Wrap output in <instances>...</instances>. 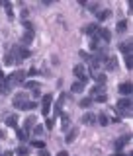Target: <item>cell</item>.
<instances>
[{
    "mask_svg": "<svg viewBox=\"0 0 133 156\" xmlns=\"http://www.w3.org/2000/svg\"><path fill=\"white\" fill-rule=\"evenodd\" d=\"M31 39H33V31H28V33H24L22 43H24V45H29V43H31Z\"/></svg>",
    "mask_w": 133,
    "mask_h": 156,
    "instance_id": "d6986e66",
    "label": "cell"
},
{
    "mask_svg": "<svg viewBox=\"0 0 133 156\" xmlns=\"http://www.w3.org/2000/svg\"><path fill=\"white\" fill-rule=\"evenodd\" d=\"M120 49H121V53H124L125 57L131 55V41H124V43L120 45Z\"/></svg>",
    "mask_w": 133,
    "mask_h": 156,
    "instance_id": "7c38bea8",
    "label": "cell"
},
{
    "mask_svg": "<svg viewBox=\"0 0 133 156\" xmlns=\"http://www.w3.org/2000/svg\"><path fill=\"white\" fill-rule=\"evenodd\" d=\"M76 135H78V129H76V127H75V129H71V131H68V133H67V136H65V140H67V143H72V140L76 139Z\"/></svg>",
    "mask_w": 133,
    "mask_h": 156,
    "instance_id": "4fadbf2b",
    "label": "cell"
},
{
    "mask_svg": "<svg viewBox=\"0 0 133 156\" xmlns=\"http://www.w3.org/2000/svg\"><path fill=\"white\" fill-rule=\"evenodd\" d=\"M96 121H98V123H100L102 127L110 125V119H108V115H104V113H100V115H98V117H96Z\"/></svg>",
    "mask_w": 133,
    "mask_h": 156,
    "instance_id": "e0dca14e",
    "label": "cell"
},
{
    "mask_svg": "<svg viewBox=\"0 0 133 156\" xmlns=\"http://www.w3.org/2000/svg\"><path fill=\"white\" fill-rule=\"evenodd\" d=\"M45 125H47V129L51 131V127H53V117H51V119H47V123H45Z\"/></svg>",
    "mask_w": 133,
    "mask_h": 156,
    "instance_id": "1f68e13d",
    "label": "cell"
},
{
    "mask_svg": "<svg viewBox=\"0 0 133 156\" xmlns=\"http://www.w3.org/2000/svg\"><path fill=\"white\" fill-rule=\"evenodd\" d=\"M16 57H14L12 55V51H10V53H6V57H4V65H16Z\"/></svg>",
    "mask_w": 133,
    "mask_h": 156,
    "instance_id": "9a60e30c",
    "label": "cell"
},
{
    "mask_svg": "<svg viewBox=\"0 0 133 156\" xmlns=\"http://www.w3.org/2000/svg\"><path fill=\"white\" fill-rule=\"evenodd\" d=\"M131 82H124V84L120 86V94L124 96V98H131Z\"/></svg>",
    "mask_w": 133,
    "mask_h": 156,
    "instance_id": "52a82bcc",
    "label": "cell"
},
{
    "mask_svg": "<svg viewBox=\"0 0 133 156\" xmlns=\"http://www.w3.org/2000/svg\"><path fill=\"white\" fill-rule=\"evenodd\" d=\"M24 86H26L28 90H33V92H35V90H39V84H37V82H33V80H28V82H24Z\"/></svg>",
    "mask_w": 133,
    "mask_h": 156,
    "instance_id": "ffe728a7",
    "label": "cell"
},
{
    "mask_svg": "<svg viewBox=\"0 0 133 156\" xmlns=\"http://www.w3.org/2000/svg\"><path fill=\"white\" fill-rule=\"evenodd\" d=\"M18 139L22 140V143H24V140H28V133L24 129H18Z\"/></svg>",
    "mask_w": 133,
    "mask_h": 156,
    "instance_id": "d4e9b609",
    "label": "cell"
},
{
    "mask_svg": "<svg viewBox=\"0 0 133 156\" xmlns=\"http://www.w3.org/2000/svg\"><path fill=\"white\" fill-rule=\"evenodd\" d=\"M24 80H26V72H24V70H16V72L12 74V82H14V86H16V84H22Z\"/></svg>",
    "mask_w": 133,
    "mask_h": 156,
    "instance_id": "ba28073f",
    "label": "cell"
},
{
    "mask_svg": "<svg viewBox=\"0 0 133 156\" xmlns=\"http://www.w3.org/2000/svg\"><path fill=\"white\" fill-rule=\"evenodd\" d=\"M84 33H88V35H96V31H98V23H92V26H86L84 29H82Z\"/></svg>",
    "mask_w": 133,
    "mask_h": 156,
    "instance_id": "5bb4252c",
    "label": "cell"
},
{
    "mask_svg": "<svg viewBox=\"0 0 133 156\" xmlns=\"http://www.w3.org/2000/svg\"><path fill=\"white\" fill-rule=\"evenodd\" d=\"M129 140H131V136H129V135H124V136H120V139L116 140L114 148H116V150H121V148H124V146H125L127 143H129Z\"/></svg>",
    "mask_w": 133,
    "mask_h": 156,
    "instance_id": "8992f818",
    "label": "cell"
},
{
    "mask_svg": "<svg viewBox=\"0 0 133 156\" xmlns=\"http://www.w3.org/2000/svg\"><path fill=\"white\" fill-rule=\"evenodd\" d=\"M112 156H124V154H120V152H116V154H112Z\"/></svg>",
    "mask_w": 133,
    "mask_h": 156,
    "instance_id": "8d00e7d4",
    "label": "cell"
},
{
    "mask_svg": "<svg viewBox=\"0 0 133 156\" xmlns=\"http://www.w3.org/2000/svg\"><path fill=\"white\" fill-rule=\"evenodd\" d=\"M57 156H68V154H67V152H65V150H61V152H59V154H57Z\"/></svg>",
    "mask_w": 133,
    "mask_h": 156,
    "instance_id": "e575fe53",
    "label": "cell"
},
{
    "mask_svg": "<svg viewBox=\"0 0 133 156\" xmlns=\"http://www.w3.org/2000/svg\"><path fill=\"white\" fill-rule=\"evenodd\" d=\"M92 78H94V80H96V84H100V86H104V84H106V74H102V72L94 74Z\"/></svg>",
    "mask_w": 133,
    "mask_h": 156,
    "instance_id": "2e32d148",
    "label": "cell"
},
{
    "mask_svg": "<svg viewBox=\"0 0 133 156\" xmlns=\"http://www.w3.org/2000/svg\"><path fill=\"white\" fill-rule=\"evenodd\" d=\"M117 113L121 117L131 115V98H121V100L117 101Z\"/></svg>",
    "mask_w": 133,
    "mask_h": 156,
    "instance_id": "6da1fadb",
    "label": "cell"
},
{
    "mask_svg": "<svg viewBox=\"0 0 133 156\" xmlns=\"http://www.w3.org/2000/svg\"><path fill=\"white\" fill-rule=\"evenodd\" d=\"M108 16H110V10H102V12H98V22L108 20Z\"/></svg>",
    "mask_w": 133,
    "mask_h": 156,
    "instance_id": "603a6c76",
    "label": "cell"
},
{
    "mask_svg": "<svg viewBox=\"0 0 133 156\" xmlns=\"http://www.w3.org/2000/svg\"><path fill=\"white\" fill-rule=\"evenodd\" d=\"M82 123L84 125H92V123H96V115L94 113H86V115H82Z\"/></svg>",
    "mask_w": 133,
    "mask_h": 156,
    "instance_id": "8fae6325",
    "label": "cell"
},
{
    "mask_svg": "<svg viewBox=\"0 0 133 156\" xmlns=\"http://www.w3.org/2000/svg\"><path fill=\"white\" fill-rule=\"evenodd\" d=\"M33 123H35V117L29 115L28 119H26V123H24V131H26V133H29V131L33 129Z\"/></svg>",
    "mask_w": 133,
    "mask_h": 156,
    "instance_id": "30bf717a",
    "label": "cell"
},
{
    "mask_svg": "<svg viewBox=\"0 0 133 156\" xmlns=\"http://www.w3.org/2000/svg\"><path fill=\"white\" fill-rule=\"evenodd\" d=\"M51 104H53V96H51V94H45V96H43V101H41V113L45 115V117L49 115Z\"/></svg>",
    "mask_w": 133,
    "mask_h": 156,
    "instance_id": "3957f363",
    "label": "cell"
},
{
    "mask_svg": "<svg viewBox=\"0 0 133 156\" xmlns=\"http://www.w3.org/2000/svg\"><path fill=\"white\" fill-rule=\"evenodd\" d=\"M14 107H18V109H26V104H28V100H26V94H16V98H14Z\"/></svg>",
    "mask_w": 133,
    "mask_h": 156,
    "instance_id": "277c9868",
    "label": "cell"
},
{
    "mask_svg": "<svg viewBox=\"0 0 133 156\" xmlns=\"http://www.w3.org/2000/svg\"><path fill=\"white\" fill-rule=\"evenodd\" d=\"M102 94H104V86H100V84H96V86L90 90V98H92V100H94V98H98V96H102Z\"/></svg>",
    "mask_w": 133,
    "mask_h": 156,
    "instance_id": "9c48e42d",
    "label": "cell"
},
{
    "mask_svg": "<svg viewBox=\"0 0 133 156\" xmlns=\"http://www.w3.org/2000/svg\"><path fill=\"white\" fill-rule=\"evenodd\" d=\"M104 62H106V68H108V70H116V58L110 57V58H106Z\"/></svg>",
    "mask_w": 133,
    "mask_h": 156,
    "instance_id": "44dd1931",
    "label": "cell"
},
{
    "mask_svg": "<svg viewBox=\"0 0 133 156\" xmlns=\"http://www.w3.org/2000/svg\"><path fill=\"white\" fill-rule=\"evenodd\" d=\"M0 156H12V152H10V150H6V152H2Z\"/></svg>",
    "mask_w": 133,
    "mask_h": 156,
    "instance_id": "836d02e7",
    "label": "cell"
},
{
    "mask_svg": "<svg viewBox=\"0 0 133 156\" xmlns=\"http://www.w3.org/2000/svg\"><path fill=\"white\" fill-rule=\"evenodd\" d=\"M106 100H108V98H106V94H102V96L94 98V100H92V101H106Z\"/></svg>",
    "mask_w": 133,
    "mask_h": 156,
    "instance_id": "f546056e",
    "label": "cell"
},
{
    "mask_svg": "<svg viewBox=\"0 0 133 156\" xmlns=\"http://www.w3.org/2000/svg\"><path fill=\"white\" fill-rule=\"evenodd\" d=\"M39 156H51L49 152H45V150H41V152H39Z\"/></svg>",
    "mask_w": 133,
    "mask_h": 156,
    "instance_id": "d6a6232c",
    "label": "cell"
},
{
    "mask_svg": "<svg viewBox=\"0 0 133 156\" xmlns=\"http://www.w3.org/2000/svg\"><path fill=\"white\" fill-rule=\"evenodd\" d=\"M84 86H86V84H82V82H78V80H76L75 84L71 86V90L75 92V94H78V92H82V90H84Z\"/></svg>",
    "mask_w": 133,
    "mask_h": 156,
    "instance_id": "ac0fdd59",
    "label": "cell"
},
{
    "mask_svg": "<svg viewBox=\"0 0 133 156\" xmlns=\"http://www.w3.org/2000/svg\"><path fill=\"white\" fill-rule=\"evenodd\" d=\"M4 136H6V135H4V131L0 129V139H4Z\"/></svg>",
    "mask_w": 133,
    "mask_h": 156,
    "instance_id": "d590c367",
    "label": "cell"
},
{
    "mask_svg": "<svg viewBox=\"0 0 133 156\" xmlns=\"http://www.w3.org/2000/svg\"><path fill=\"white\" fill-rule=\"evenodd\" d=\"M18 154H20V156H28L29 150L26 148V146H18Z\"/></svg>",
    "mask_w": 133,
    "mask_h": 156,
    "instance_id": "f1b7e54d",
    "label": "cell"
},
{
    "mask_svg": "<svg viewBox=\"0 0 133 156\" xmlns=\"http://www.w3.org/2000/svg\"><path fill=\"white\" fill-rule=\"evenodd\" d=\"M72 72H75V76L78 78V82H82V84H86L88 82V74H86V68L82 65H76L75 68H72Z\"/></svg>",
    "mask_w": 133,
    "mask_h": 156,
    "instance_id": "7a4b0ae2",
    "label": "cell"
},
{
    "mask_svg": "<svg viewBox=\"0 0 133 156\" xmlns=\"http://www.w3.org/2000/svg\"><path fill=\"white\" fill-rule=\"evenodd\" d=\"M92 105V98H84V100H80V107H90Z\"/></svg>",
    "mask_w": 133,
    "mask_h": 156,
    "instance_id": "484cf974",
    "label": "cell"
},
{
    "mask_svg": "<svg viewBox=\"0 0 133 156\" xmlns=\"http://www.w3.org/2000/svg\"><path fill=\"white\" fill-rule=\"evenodd\" d=\"M33 133H35V135H41L43 129H41V127H33Z\"/></svg>",
    "mask_w": 133,
    "mask_h": 156,
    "instance_id": "4dcf8cb0",
    "label": "cell"
},
{
    "mask_svg": "<svg viewBox=\"0 0 133 156\" xmlns=\"http://www.w3.org/2000/svg\"><path fill=\"white\" fill-rule=\"evenodd\" d=\"M31 146H35V148H45V143H43V140H31Z\"/></svg>",
    "mask_w": 133,
    "mask_h": 156,
    "instance_id": "83f0119b",
    "label": "cell"
},
{
    "mask_svg": "<svg viewBox=\"0 0 133 156\" xmlns=\"http://www.w3.org/2000/svg\"><path fill=\"white\" fill-rule=\"evenodd\" d=\"M125 68H127V70H131V68H133V58H131V55L125 57Z\"/></svg>",
    "mask_w": 133,
    "mask_h": 156,
    "instance_id": "4316f807",
    "label": "cell"
},
{
    "mask_svg": "<svg viewBox=\"0 0 133 156\" xmlns=\"http://www.w3.org/2000/svg\"><path fill=\"white\" fill-rule=\"evenodd\" d=\"M117 33H125V29H127V22L125 20H121V22H117Z\"/></svg>",
    "mask_w": 133,
    "mask_h": 156,
    "instance_id": "7402d4cb",
    "label": "cell"
},
{
    "mask_svg": "<svg viewBox=\"0 0 133 156\" xmlns=\"http://www.w3.org/2000/svg\"><path fill=\"white\" fill-rule=\"evenodd\" d=\"M6 123H8L10 127H18V117H16V115H10L8 119H6Z\"/></svg>",
    "mask_w": 133,
    "mask_h": 156,
    "instance_id": "cb8c5ba5",
    "label": "cell"
},
{
    "mask_svg": "<svg viewBox=\"0 0 133 156\" xmlns=\"http://www.w3.org/2000/svg\"><path fill=\"white\" fill-rule=\"evenodd\" d=\"M96 37L102 39V43H108L112 39V33H110V29H104V27H102V29H98V31H96Z\"/></svg>",
    "mask_w": 133,
    "mask_h": 156,
    "instance_id": "5b68a950",
    "label": "cell"
}]
</instances>
